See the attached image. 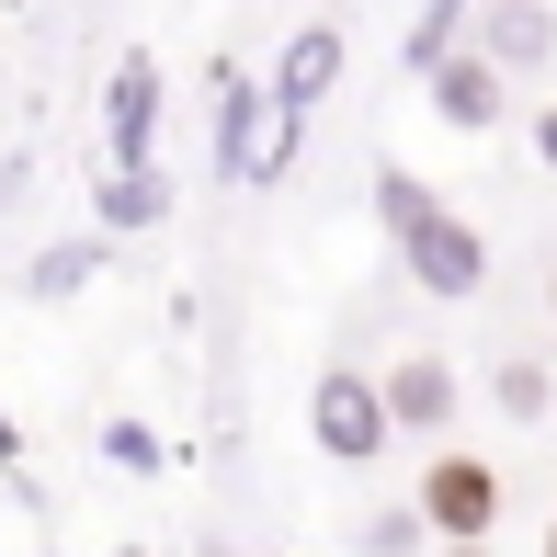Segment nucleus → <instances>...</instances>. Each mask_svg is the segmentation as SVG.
I'll return each mask as SVG.
<instances>
[{
  "label": "nucleus",
  "mask_w": 557,
  "mask_h": 557,
  "mask_svg": "<svg viewBox=\"0 0 557 557\" xmlns=\"http://www.w3.org/2000/svg\"><path fill=\"white\" fill-rule=\"evenodd\" d=\"M546 557H557V535H546Z\"/></svg>",
  "instance_id": "nucleus-18"
},
{
  "label": "nucleus",
  "mask_w": 557,
  "mask_h": 557,
  "mask_svg": "<svg viewBox=\"0 0 557 557\" xmlns=\"http://www.w3.org/2000/svg\"><path fill=\"white\" fill-rule=\"evenodd\" d=\"M375 227L398 239V262H410L421 296H478V285H490V239H478L455 206H433V183L398 171V160L375 171Z\"/></svg>",
  "instance_id": "nucleus-1"
},
{
  "label": "nucleus",
  "mask_w": 557,
  "mask_h": 557,
  "mask_svg": "<svg viewBox=\"0 0 557 557\" xmlns=\"http://www.w3.org/2000/svg\"><path fill=\"white\" fill-rule=\"evenodd\" d=\"M535 160H546V171H557V103H546V114H535Z\"/></svg>",
  "instance_id": "nucleus-16"
},
{
  "label": "nucleus",
  "mask_w": 557,
  "mask_h": 557,
  "mask_svg": "<svg viewBox=\"0 0 557 557\" xmlns=\"http://www.w3.org/2000/svg\"><path fill=\"white\" fill-rule=\"evenodd\" d=\"M478 35H490L500 69H535L546 46H557V23H546V0H490V12H478Z\"/></svg>",
  "instance_id": "nucleus-10"
},
{
  "label": "nucleus",
  "mask_w": 557,
  "mask_h": 557,
  "mask_svg": "<svg viewBox=\"0 0 557 557\" xmlns=\"http://www.w3.org/2000/svg\"><path fill=\"white\" fill-rule=\"evenodd\" d=\"M455 557H490V546H478V535H467V546H455Z\"/></svg>",
  "instance_id": "nucleus-17"
},
{
  "label": "nucleus",
  "mask_w": 557,
  "mask_h": 557,
  "mask_svg": "<svg viewBox=\"0 0 557 557\" xmlns=\"http://www.w3.org/2000/svg\"><path fill=\"white\" fill-rule=\"evenodd\" d=\"M91 216H103V227H160V216H171L160 160H125V171H103V183H91Z\"/></svg>",
  "instance_id": "nucleus-9"
},
{
  "label": "nucleus",
  "mask_w": 557,
  "mask_h": 557,
  "mask_svg": "<svg viewBox=\"0 0 557 557\" xmlns=\"http://www.w3.org/2000/svg\"><path fill=\"white\" fill-rule=\"evenodd\" d=\"M216 183H262V81L239 58L216 69Z\"/></svg>",
  "instance_id": "nucleus-5"
},
{
  "label": "nucleus",
  "mask_w": 557,
  "mask_h": 557,
  "mask_svg": "<svg viewBox=\"0 0 557 557\" xmlns=\"http://www.w3.org/2000/svg\"><path fill=\"white\" fill-rule=\"evenodd\" d=\"M500 410L535 421V410H546V375H535V364H512V375H500Z\"/></svg>",
  "instance_id": "nucleus-14"
},
{
  "label": "nucleus",
  "mask_w": 557,
  "mask_h": 557,
  "mask_svg": "<svg viewBox=\"0 0 557 557\" xmlns=\"http://www.w3.org/2000/svg\"><path fill=\"white\" fill-rule=\"evenodd\" d=\"M91 273H103V239H58L35 262V296H69V285H91Z\"/></svg>",
  "instance_id": "nucleus-11"
},
{
  "label": "nucleus",
  "mask_w": 557,
  "mask_h": 557,
  "mask_svg": "<svg viewBox=\"0 0 557 557\" xmlns=\"http://www.w3.org/2000/svg\"><path fill=\"white\" fill-rule=\"evenodd\" d=\"M160 137V58H114V91H103V160H148Z\"/></svg>",
  "instance_id": "nucleus-4"
},
{
  "label": "nucleus",
  "mask_w": 557,
  "mask_h": 557,
  "mask_svg": "<svg viewBox=\"0 0 557 557\" xmlns=\"http://www.w3.org/2000/svg\"><path fill=\"white\" fill-rule=\"evenodd\" d=\"M421 81H433V114L455 137H490L500 125V58H444V69H421Z\"/></svg>",
  "instance_id": "nucleus-7"
},
{
  "label": "nucleus",
  "mask_w": 557,
  "mask_h": 557,
  "mask_svg": "<svg viewBox=\"0 0 557 557\" xmlns=\"http://www.w3.org/2000/svg\"><path fill=\"white\" fill-rule=\"evenodd\" d=\"M387 410H398V433H444V421H455V364H444V352H398Z\"/></svg>",
  "instance_id": "nucleus-8"
},
{
  "label": "nucleus",
  "mask_w": 557,
  "mask_h": 557,
  "mask_svg": "<svg viewBox=\"0 0 557 557\" xmlns=\"http://www.w3.org/2000/svg\"><path fill=\"white\" fill-rule=\"evenodd\" d=\"M331 81H342V23H308V35L273 58V114H296V125H308L319 103H331Z\"/></svg>",
  "instance_id": "nucleus-6"
},
{
  "label": "nucleus",
  "mask_w": 557,
  "mask_h": 557,
  "mask_svg": "<svg viewBox=\"0 0 557 557\" xmlns=\"http://www.w3.org/2000/svg\"><path fill=\"white\" fill-rule=\"evenodd\" d=\"M490 512H500V478L478 467V455H433V478H421V523L433 535H490Z\"/></svg>",
  "instance_id": "nucleus-3"
},
{
  "label": "nucleus",
  "mask_w": 557,
  "mask_h": 557,
  "mask_svg": "<svg viewBox=\"0 0 557 557\" xmlns=\"http://www.w3.org/2000/svg\"><path fill=\"white\" fill-rule=\"evenodd\" d=\"M455 23H467V0H421V23H410V69H444Z\"/></svg>",
  "instance_id": "nucleus-12"
},
{
  "label": "nucleus",
  "mask_w": 557,
  "mask_h": 557,
  "mask_svg": "<svg viewBox=\"0 0 557 557\" xmlns=\"http://www.w3.org/2000/svg\"><path fill=\"white\" fill-rule=\"evenodd\" d=\"M364 546H375V557H410V546H421V512H387V523H375Z\"/></svg>",
  "instance_id": "nucleus-15"
},
{
  "label": "nucleus",
  "mask_w": 557,
  "mask_h": 557,
  "mask_svg": "<svg viewBox=\"0 0 557 557\" xmlns=\"http://www.w3.org/2000/svg\"><path fill=\"white\" fill-rule=\"evenodd\" d=\"M308 433H319V455H342V467H364V455H387L398 410H387V387H375V375L331 364V375L308 387Z\"/></svg>",
  "instance_id": "nucleus-2"
},
{
  "label": "nucleus",
  "mask_w": 557,
  "mask_h": 557,
  "mask_svg": "<svg viewBox=\"0 0 557 557\" xmlns=\"http://www.w3.org/2000/svg\"><path fill=\"white\" fill-rule=\"evenodd\" d=\"M103 455H114V467H160V433H148V421H114Z\"/></svg>",
  "instance_id": "nucleus-13"
}]
</instances>
